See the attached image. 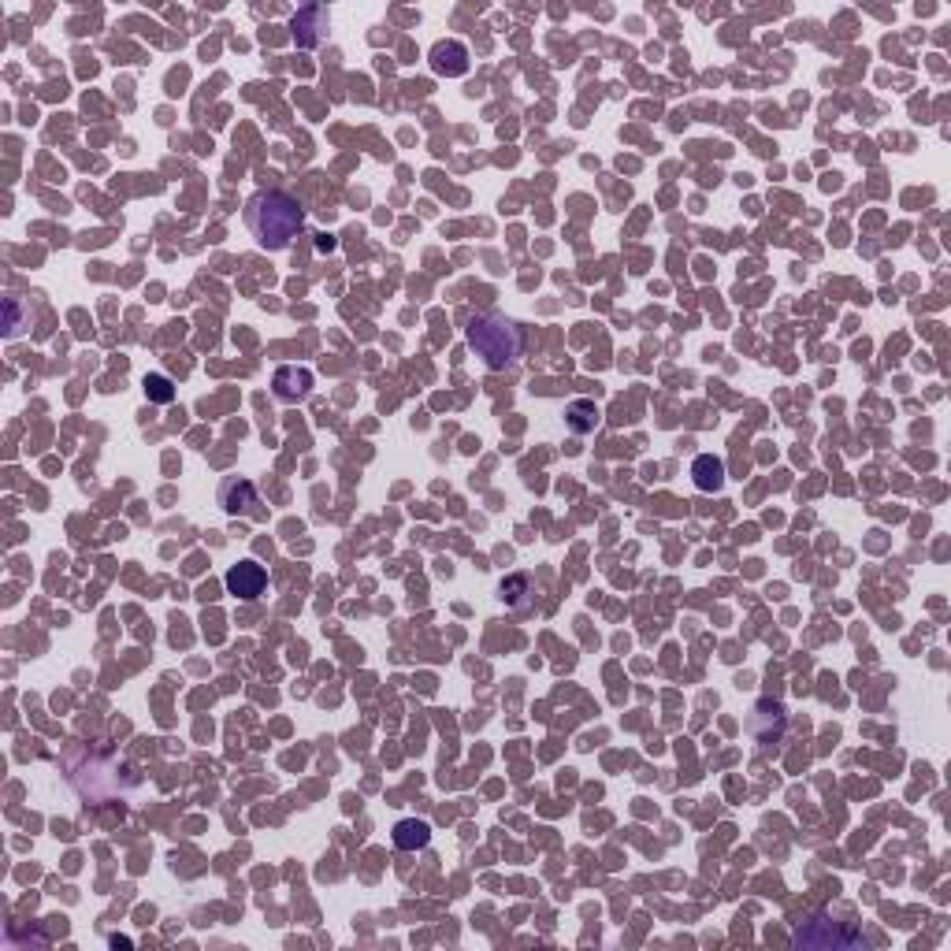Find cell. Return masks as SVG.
Instances as JSON below:
<instances>
[{
  "instance_id": "obj_1",
  "label": "cell",
  "mask_w": 951,
  "mask_h": 951,
  "mask_svg": "<svg viewBox=\"0 0 951 951\" xmlns=\"http://www.w3.org/2000/svg\"><path fill=\"white\" fill-rule=\"evenodd\" d=\"M246 227L257 246L279 253L305 231V205L287 190H261L246 201Z\"/></svg>"
},
{
  "instance_id": "obj_2",
  "label": "cell",
  "mask_w": 951,
  "mask_h": 951,
  "mask_svg": "<svg viewBox=\"0 0 951 951\" xmlns=\"http://www.w3.org/2000/svg\"><path fill=\"white\" fill-rule=\"evenodd\" d=\"M67 773L71 777H82V773H93V781H86L79 788L86 799H97V803H108V799H123L127 792L138 788V769L119 758V751L112 747H101V743H79L71 755H67Z\"/></svg>"
},
{
  "instance_id": "obj_3",
  "label": "cell",
  "mask_w": 951,
  "mask_h": 951,
  "mask_svg": "<svg viewBox=\"0 0 951 951\" xmlns=\"http://www.w3.org/2000/svg\"><path fill=\"white\" fill-rule=\"evenodd\" d=\"M465 335H469V346L476 350V357H480L491 372H506V368H513L517 365V357H521V350H524L521 324L509 320V316H502V313L472 316L469 327H465Z\"/></svg>"
},
{
  "instance_id": "obj_4",
  "label": "cell",
  "mask_w": 951,
  "mask_h": 951,
  "mask_svg": "<svg viewBox=\"0 0 951 951\" xmlns=\"http://www.w3.org/2000/svg\"><path fill=\"white\" fill-rule=\"evenodd\" d=\"M795 948H866V937L851 922H829V918H810L792 933Z\"/></svg>"
},
{
  "instance_id": "obj_5",
  "label": "cell",
  "mask_w": 951,
  "mask_h": 951,
  "mask_svg": "<svg viewBox=\"0 0 951 951\" xmlns=\"http://www.w3.org/2000/svg\"><path fill=\"white\" fill-rule=\"evenodd\" d=\"M220 506L223 513H231V517H257L261 521L264 509H261V498H257V487L246 480V476H231V480L220 483Z\"/></svg>"
},
{
  "instance_id": "obj_6",
  "label": "cell",
  "mask_w": 951,
  "mask_h": 951,
  "mask_svg": "<svg viewBox=\"0 0 951 951\" xmlns=\"http://www.w3.org/2000/svg\"><path fill=\"white\" fill-rule=\"evenodd\" d=\"M223 584H227V591H231L235 599L253 602V599H261L264 587H268V569L257 565V561H238V565L227 569Z\"/></svg>"
},
{
  "instance_id": "obj_7",
  "label": "cell",
  "mask_w": 951,
  "mask_h": 951,
  "mask_svg": "<svg viewBox=\"0 0 951 951\" xmlns=\"http://www.w3.org/2000/svg\"><path fill=\"white\" fill-rule=\"evenodd\" d=\"M272 391L279 402H287V405L305 402L309 391H313V372H309V368H298V365H283L272 376Z\"/></svg>"
},
{
  "instance_id": "obj_8",
  "label": "cell",
  "mask_w": 951,
  "mask_h": 951,
  "mask_svg": "<svg viewBox=\"0 0 951 951\" xmlns=\"http://www.w3.org/2000/svg\"><path fill=\"white\" fill-rule=\"evenodd\" d=\"M327 8L324 4H309V8H301L294 19H290V30H294V41H298L301 49H313V45H320V38H324L327 30Z\"/></svg>"
},
{
  "instance_id": "obj_9",
  "label": "cell",
  "mask_w": 951,
  "mask_h": 951,
  "mask_svg": "<svg viewBox=\"0 0 951 951\" xmlns=\"http://www.w3.org/2000/svg\"><path fill=\"white\" fill-rule=\"evenodd\" d=\"M431 71L446 75V79H461L469 71V49L461 41H439L431 49Z\"/></svg>"
},
{
  "instance_id": "obj_10",
  "label": "cell",
  "mask_w": 951,
  "mask_h": 951,
  "mask_svg": "<svg viewBox=\"0 0 951 951\" xmlns=\"http://www.w3.org/2000/svg\"><path fill=\"white\" fill-rule=\"evenodd\" d=\"M498 595H502V602H506V606H513L517 613H532L535 610L532 576H524V573L506 576V580H502V587H498Z\"/></svg>"
},
{
  "instance_id": "obj_11",
  "label": "cell",
  "mask_w": 951,
  "mask_h": 951,
  "mask_svg": "<svg viewBox=\"0 0 951 951\" xmlns=\"http://www.w3.org/2000/svg\"><path fill=\"white\" fill-rule=\"evenodd\" d=\"M691 476H695L699 491H721L725 487V461L714 454H699L691 465Z\"/></svg>"
},
{
  "instance_id": "obj_12",
  "label": "cell",
  "mask_w": 951,
  "mask_h": 951,
  "mask_svg": "<svg viewBox=\"0 0 951 951\" xmlns=\"http://www.w3.org/2000/svg\"><path fill=\"white\" fill-rule=\"evenodd\" d=\"M431 844V825L420 818H402L394 825V847L402 851H420V847Z\"/></svg>"
},
{
  "instance_id": "obj_13",
  "label": "cell",
  "mask_w": 951,
  "mask_h": 951,
  "mask_svg": "<svg viewBox=\"0 0 951 951\" xmlns=\"http://www.w3.org/2000/svg\"><path fill=\"white\" fill-rule=\"evenodd\" d=\"M599 405L587 402V398H580V402H569L565 405V428L573 431V435H591V431L599 428Z\"/></svg>"
},
{
  "instance_id": "obj_14",
  "label": "cell",
  "mask_w": 951,
  "mask_h": 951,
  "mask_svg": "<svg viewBox=\"0 0 951 951\" xmlns=\"http://www.w3.org/2000/svg\"><path fill=\"white\" fill-rule=\"evenodd\" d=\"M27 327H30V301L19 298V294L4 298V335H8V339H19Z\"/></svg>"
},
{
  "instance_id": "obj_15",
  "label": "cell",
  "mask_w": 951,
  "mask_h": 951,
  "mask_svg": "<svg viewBox=\"0 0 951 951\" xmlns=\"http://www.w3.org/2000/svg\"><path fill=\"white\" fill-rule=\"evenodd\" d=\"M145 398L157 405H171L175 402V383H171L168 376H160V372H153V376H145Z\"/></svg>"
}]
</instances>
